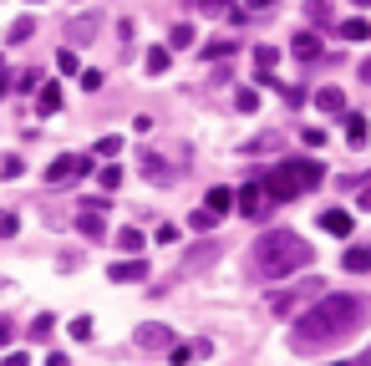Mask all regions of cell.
I'll use <instances>...</instances> for the list:
<instances>
[{
	"instance_id": "1f68e13d",
	"label": "cell",
	"mask_w": 371,
	"mask_h": 366,
	"mask_svg": "<svg viewBox=\"0 0 371 366\" xmlns=\"http://www.w3.org/2000/svg\"><path fill=\"white\" fill-rule=\"evenodd\" d=\"M31 31H36V21H31V16L10 21V46H21V41H25V36H31Z\"/></svg>"
},
{
	"instance_id": "8fae6325",
	"label": "cell",
	"mask_w": 371,
	"mask_h": 366,
	"mask_svg": "<svg viewBox=\"0 0 371 366\" xmlns=\"http://www.w3.org/2000/svg\"><path fill=\"white\" fill-rule=\"evenodd\" d=\"M290 51H295L300 61H321V56H326V46H321V36H315V31H295Z\"/></svg>"
},
{
	"instance_id": "484cf974",
	"label": "cell",
	"mask_w": 371,
	"mask_h": 366,
	"mask_svg": "<svg viewBox=\"0 0 371 366\" xmlns=\"http://www.w3.org/2000/svg\"><path fill=\"white\" fill-rule=\"evenodd\" d=\"M234 107L239 112H260V87H239L234 92Z\"/></svg>"
},
{
	"instance_id": "9a60e30c",
	"label": "cell",
	"mask_w": 371,
	"mask_h": 366,
	"mask_svg": "<svg viewBox=\"0 0 371 366\" xmlns=\"http://www.w3.org/2000/svg\"><path fill=\"white\" fill-rule=\"evenodd\" d=\"M341 265H346L351 274H366L371 270V244H351V250L341 255Z\"/></svg>"
},
{
	"instance_id": "4fadbf2b",
	"label": "cell",
	"mask_w": 371,
	"mask_h": 366,
	"mask_svg": "<svg viewBox=\"0 0 371 366\" xmlns=\"http://www.w3.org/2000/svg\"><path fill=\"white\" fill-rule=\"evenodd\" d=\"M346 142H351V148H366V142H371V122L361 112H346Z\"/></svg>"
},
{
	"instance_id": "2e32d148",
	"label": "cell",
	"mask_w": 371,
	"mask_h": 366,
	"mask_svg": "<svg viewBox=\"0 0 371 366\" xmlns=\"http://www.w3.org/2000/svg\"><path fill=\"white\" fill-rule=\"evenodd\" d=\"M203 208H209L214 219H224L229 208H234V193H229V189H209V193H203Z\"/></svg>"
},
{
	"instance_id": "277c9868",
	"label": "cell",
	"mask_w": 371,
	"mask_h": 366,
	"mask_svg": "<svg viewBox=\"0 0 371 366\" xmlns=\"http://www.w3.org/2000/svg\"><path fill=\"white\" fill-rule=\"evenodd\" d=\"M82 173H92V158H82V153H61V158L46 163V183H51V189H56V183L82 178Z\"/></svg>"
},
{
	"instance_id": "ba28073f",
	"label": "cell",
	"mask_w": 371,
	"mask_h": 366,
	"mask_svg": "<svg viewBox=\"0 0 371 366\" xmlns=\"http://www.w3.org/2000/svg\"><path fill=\"white\" fill-rule=\"evenodd\" d=\"M76 234H82V239H92V244H102V239H107V219H102V208H92V204H87L82 214H76Z\"/></svg>"
},
{
	"instance_id": "6da1fadb",
	"label": "cell",
	"mask_w": 371,
	"mask_h": 366,
	"mask_svg": "<svg viewBox=\"0 0 371 366\" xmlns=\"http://www.w3.org/2000/svg\"><path fill=\"white\" fill-rule=\"evenodd\" d=\"M366 310L371 305L361 295H351V290H321L315 305L295 316L290 346H295V351H326V346L346 341V336H356V325L366 321Z\"/></svg>"
},
{
	"instance_id": "836d02e7",
	"label": "cell",
	"mask_w": 371,
	"mask_h": 366,
	"mask_svg": "<svg viewBox=\"0 0 371 366\" xmlns=\"http://www.w3.org/2000/svg\"><path fill=\"white\" fill-rule=\"evenodd\" d=\"M76 76H82V92H102V72L97 67H82Z\"/></svg>"
},
{
	"instance_id": "603a6c76",
	"label": "cell",
	"mask_w": 371,
	"mask_h": 366,
	"mask_svg": "<svg viewBox=\"0 0 371 366\" xmlns=\"http://www.w3.org/2000/svg\"><path fill=\"white\" fill-rule=\"evenodd\" d=\"M143 244H148V239H143V234H137L133 224H127V229H117V250H127V255H143Z\"/></svg>"
},
{
	"instance_id": "44dd1931",
	"label": "cell",
	"mask_w": 371,
	"mask_h": 366,
	"mask_svg": "<svg viewBox=\"0 0 371 366\" xmlns=\"http://www.w3.org/2000/svg\"><path fill=\"white\" fill-rule=\"evenodd\" d=\"M305 16L315 25H336V6H330V0H305Z\"/></svg>"
},
{
	"instance_id": "f5cc1de1",
	"label": "cell",
	"mask_w": 371,
	"mask_h": 366,
	"mask_svg": "<svg viewBox=\"0 0 371 366\" xmlns=\"http://www.w3.org/2000/svg\"><path fill=\"white\" fill-rule=\"evenodd\" d=\"M31 6H41V0H31Z\"/></svg>"
},
{
	"instance_id": "f907efd6",
	"label": "cell",
	"mask_w": 371,
	"mask_h": 366,
	"mask_svg": "<svg viewBox=\"0 0 371 366\" xmlns=\"http://www.w3.org/2000/svg\"><path fill=\"white\" fill-rule=\"evenodd\" d=\"M351 6H371V0H351Z\"/></svg>"
},
{
	"instance_id": "8992f818",
	"label": "cell",
	"mask_w": 371,
	"mask_h": 366,
	"mask_svg": "<svg viewBox=\"0 0 371 366\" xmlns=\"http://www.w3.org/2000/svg\"><path fill=\"white\" fill-rule=\"evenodd\" d=\"M133 341L143 346V351H163V346H173V325L148 321V325H137V331H133Z\"/></svg>"
},
{
	"instance_id": "f35d334b",
	"label": "cell",
	"mask_w": 371,
	"mask_h": 366,
	"mask_svg": "<svg viewBox=\"0 0 371 366\" xmlns=\"http://www.w3.org/2000/svg\"><path fill=\"white\" fill-rule=\"evenodd\" d=\"M16 229H21L16 214H0V239H16Z\"/></svg>"
},
{
	"instance_id": "8d00e7d4",
	"label": "cell",
	"mask_w": 371,
	"mask_h": 366,
	"mask_svg": "<svg viewBox=\"0 0 371 366\" xmlns=\"http://www.w3.org/2000/svg\"><path fill=\"white\" fill-rule=\"evenodd\" d=\"M56 72H82V61H76V51H56Z\"/></svg>"
},
{
	"instance_id": "d6a6232c",
	"label": "cell",
	"mask_w": 371,
	"mask_h": 366,
	"mask_svg": "<svg viewBox=\"0 0 371 366\" xmlns=\"http://www.w3.org/2000/svg\"><path fill=\"white\" fill-rule=\"evenodd\" d=\"M97 31V16H76L71 25H67V36H76V41H82V36H92Z\"/></svg>"
},
{
	"instance_id": "5b68a950",
	"label": "cell",
	"mask_w": 371,
	"mask_h": 366,
	"mask_svg": "<svg viewBox=\"0 0 371 366\" xmlns=\"http://www.w3.org/2000/svg\"><path fill=\"white\" fill-rule=\"evenodd\" d=\"M321 290H326V280H300L295 290H275V295H270V310H275V316H290V310H295V305H300L305 295L315 300Z\"/></svg>"
},
{
	"instance_id": "7c38bea8",
	"label": "cell",
	"mask_w": 371,
	"mask_h": 366,
	"mask_svg": "<svg viewBox=\"0 0 371 366\" xmlns=\"http://www.w3.org/2000/svg\"><path fill=\"white\" fill-rule=\"evenodd\" d=\"M143 178L148 183H173L178 168H168V158H158V153H143Z\"/></svg>"
},
{
	"instance_id": "5bb4252c",
	"label": "cell",
	"mask_w": 371,
	"mask_h": 366,
	"mask_svg": "<svg viewBox=\"0 0 371 366\" xmlns=\"http://www.w3.org/2000/svg\"><path fill=\"white\" fill-rule=\"evenodd\" d=\"M315 107L330 112V117H336V112H346V92H341V87H321V92H315Z\"/></svg>"
},
{
	"instance_id": "f546056e",
	"label": "cell",
	"mask_w": 371,
	"mask_h": 366,
	"mask_svg": "<svg viewBox=\"0 0 371 366\" xmlns=\"http://www.w3.org/2000/svg\"><path fill=\"white\" fill-rule=\"evenodd\" d=\"M275 61H280L275 46H254V67H260V72H275Z\"/></svg>"
},
{
	"instance_id": "7bdbcfd3",
	"label": "cell",
	"mask_w": 371,
	"mask_h": 366,
	"mask_svg": "<svg viewBox=\"0 0 371 366\" xmlns=\"http://www.w3.org/2000/svg\"><path fill=\"white\" fill-rule=\"evenodd\" d=\"M36 82H41V76H36V72H25V76H16L10 87H16V92H36Z\"/></svg>"
},
{
	"instance_id": "681fc988",
	"label": "cell",
	"mask_w": 371,
	"mask_h": 366,
	"mask_svg": "<svg viewBox=\"0 0 371 366\" xmlns=\"http://www.w3.org/2000/svg\"><path fill=\"white\" fill-rule=\"evenodd\" d=\"M356 72H361V82H371V56L361 61V67H356Z\"/></svg>"
},
{
	"instance_id": "ee69618b",
	"label": "cell",
	"mask_w": 371,
	"mask_h": 366,
	"mask_svg": "<svg viewBox=\"0 0 371 366\" xmlns=\"http://www.w3.org/2000/svg\"><path fill=\"white\" fill-rule=\"evenodd\" d=\"M0 366H31V356H25V351H5V361Z\"/></svg>"
},
{
	"instance_id": "30bf717a",
	"label": "cell",
	"mask_w": 371,
	"mask_h": 366,
	"mask_svg": "<svg viewBox=\"0 0 371 366\" xmlns=\"http://www.w3.org/2000/svg\"><path fill=\"white\" fill-rule=\"evenodd\" d=\"M351 224H356L351 208H321V229H326V234H336V239H346Z\"/></svg>"
},
{
	"instance_id": "c3c4849f",
	"label": "cell",
	"mask_w": 371,
	"mask_h": 366,
	"mask_svg": "<svg viewBox=\"0 0 371 366\" xmlns=\"http://www.w3.org/2000/svg\"><path fill=\"white\" fill-rule=\"evenodd\" d=\"M265 6H275V0H245V10H265Z\"/></svg>"
},
{
	"instance_id": "3957f363",
	"label": "cell",
	"mask_w": 371,
	"mask_h": 366,
	"mask_svg": "<svg viewBox=\"0 0 371 366\" xmlns=\"http://www.w3.org/2000/svg\"><path fill=\"white\" fill-rule=\"evenodd\" d=\"M260 189H265V199L270 204H290L300 193V173H295V163H280L275 173H265L260 178Z\"/></svg>"
},
{
	"instance_id": "9c48e42d",
	"label": "cell",
	"mask_w": 371,
	"mask_h": 366,
	"mask_svg": "<svg viewBox=\"0 0 371 366\" xmlns=\"http://www.w3.org/2000/svg\"><path fill=\"white\" fill-rule=\"evenodd\" d=\"M107 280H112V285H127V280H148V265H143L137 255H127V259H117V265L107 270Z\"/></svg>"
},
{
	"instance_id": "7a4b0ae2",
	"label": "cell",
	"mask_w": 371,
	"mask_h": 366,
	"mask_svg": "<svg viewBox=\"0 0 371 366\" xmlns=\"http://www.w3.org/2000/svg\"><path fill=\"white\" fill-rule=\"evenodd\" d=\"M315 265V244H305L295 229H270L254 239V255H249V270L254 280H290L295 270H311Z\"/></svg>"
},
{
	"instance_id": "f6af8a7d",
	"label": "cell",
	"mask_w": 371,
	"mask_h": 366,
	"mask_svg": "<svg viewBox=\"0 0 371 366\" xmlns=\"http://www.w3.org/2000/svg\"><path fill=\"white\" fill-rule=\"evenodd\" d=\"M10 341H16V325H10L5 316H0V346H10Z\"/></svg>"
},
{
	"instance_id": "d6986e66",
	"label": "cell",
	"mask_w": 371,
	"mask_h": 366,
	"mask_svg": "<svg viewBox=\"0 0 371 366\" xmlns=\"http://www.w3.org/2000/svg\"><path fill=\"white\" fill-rule=\"evenodd\" d=\"M295 173H300V193H305V189H315V183L326 178V168L315 163V158H300V163H295Z\"/></svg>"
},
{
	"instance_id": "bcb514c9",
	"label": "cell",
	"mask_w": 371,
	"mask_h": 366,
	"mask_svg": "<svg viewBox=\"0 0 371 366\" xmlns=\"http://www.w3.org/2000/svg\"><path fill=\"white\" fill-rule=\"evenodd\" d=\"M356 208H366V214H371V183L361 189V199H356Z\"/></svg>"
},
{
	"instance_id": "4dcf8cb0",
	"label": "cell",
	"mask_w": 371,
	"mask_h": 366,
	"mask_svg": "<svg viewBox=\"0 0 371 366\" xmlns=\"http://www.w3.org/2000/svg\"><path fill=\"white\" fill-rule=\"evenodd\" d=\"M117 153H122V138H117V133L97 138V158H117Z\"/></svg>"
},
{
	"instance_id": "816d5d0a",
	"label": "cell",
	"mask_w": 371,
	"mask_h": 366,
	"mask_svg": "<svg viewBox=\"0 0 371 366\" xmlns=\"http://www.w3.org/2000/svg\"><path fill=\"white\" fill-rule=\"evenodd\" d=\"M0 76H5V56H0Z\"/></svg>"
},
{
	"instance_id": "f1b7e54d",
	"label": "cell",
	"mask_w": 371,
	"mask_h": 366,
	"mask_svg": "<svg viewBox=\"0 0 371 366\" xmlns=\"http://www.w3.org/2000/svg\"><path fill=\"white\" fill-rule=\"evenodd\" d=\"M67 331L76 336V341H92V331H97V321H92V316H76V321L67 325Z\"/></svg>"
},
{
	"instance_id": "e575fe53",
	"label": "cell",
	"mask_w": 371,
	"mask_h": 366,
	"mask_svg": "<svg viewBox=\"0 0 371 366\" xmlns=\"http://www.w3.org/2000/svg\"><path fill=\"white\" fill-rule=\"evenodd\" d=\"M270 148H280V133H260L249 142V153H270Z\"/></svg>"
},
{
	"instance_id": "e0dca14e",
	"label": "cell",
	"mask_w": 371,
	"mask_h": 366,
	"mask_svg": "<svg viewBox=\"0 0 371 366\" xmlns=\"http://www.w3.org/2000/svg\"><path fill=\"white\" fill-rule=\"evenodd\" d=\"M199 41V31H194V21H178L173 31H168V51H188Z\"/></svg>"
},
{
	"instance_id": "74e56055",
	"label": "cell",
	"mask_w": 371,
	"mask_h": 366,
	"mask_svg": "<svg viewBox=\"0 0 371 366\" xmlns=\"http://www.w3.org/2000/svg\"><path fill=\"white\" fill-rule=\"evenodd\" d=\"M229 51H234V41H209V46H203V61H214V56H229Z\"/></svg>"
},
{
	"instance_id": "cb8c5ba5",
	"label": "cell",
	"mask_w": 371,
	"mask_h": 366,
	"mask_svg": "<svg viewBox=\"0 0 371 366\" xmlns=\"http://www.w3.org/2000/svg\"><path fill=\"white\" fill-rule=\"evenodd\" d=\"M209 259H219V244H214V239H203L199 250L188 255V270H203V265H209Z\"/></svg>"
},
{
	"instance_id": "7dc6e473",
	"label": "cell",
	"mask_w": 371,
	"mask_h": 366,
	"mask_svg": "<svg viewBox=\"0 0 371 366\" xmlns=\"http://www.w3.org/2000/svg\"><path fill=\"white\" fill-rule=\"evenodd\" d=\"M46 366H71V361L61 356V351H51V356H46Z\"/></svg>"
},
{
	"instance_id": "d590c367",
	"label": "cell",
	"mask_w": 371,
	"mask_h": 366,
	"mask_svg": "<svg viewBox=\"0 0 371 366\" xmlns=\"http://www.w3.org/2000/svg\"><path fill=\"white\" fill-rule=\"evenodd\" d=\"M21 173H25V163H21V158H5V163H0V178H5V183H16Z\"/></svg>"
},
{
	"instance_id": "d4e9b609",
	"label": "cell",
	"mask_w": 371,
	"mask_h": 366,
	"mask_svg": "<svg viewBox=\"0 0 371 366\" xmlns=\"http://www.w3.org/2000/svg\"><path fill=\"white\" fill-rule=\"evenodd\" d=\"M36 102H41V112H61V87H56V82H46L41 92H36Z\"/></svg>"
},
{
	"instance_id": "4316f807",
	"label": "cell",
	"mask_w": 371,
	"mask_h": 366,
	"mask_svg": "<svg viewBox=\"0 0 371 366\" xmlns=\"http://www.w3.org/2000/svg\"><path fill=\"white\" fill-rule=\"evenodd\" d=\"M97 183H102V193H112V189L122 183V168H117V163H102V168H97Z\"/></svg>"
},
{
	"instance_id": "ffe728a7",
	"label": "cell",
	"mask_w": 371,
	"mask_h": 366,
	"mask_svg": "<svg viewBox=\"0 0 371 366\" xmlns=\"http://www.w3.org/2000/svg\"><path fill=\"white\" fill-rule=\"evenodd\" d=\"M51 331H56V316H36L31 325H25V341L41 346V341H51Z\"/></svg>"
},
{
	"instance_id": "ab89813d",
	"label": "cell",
	"mask_w": 371,
	"mask_h": 366,
	"mask_svg": "<svg viewBox=\"0 0 371 366\" xmlns=\"http://www.w3.org/2000/svg\"><path fill=\"white\" fill-rule=\"evenodd\" d=\"M178 239H183V229H178V224H163L158 229V244H178Z\"/></svg>"
},
{
	"instance_id": "83f0119b",
	"label": "cell",
	"mask_w": 371,
	"mask_h": 366,
	"mask_svg": "<svg viewBox=\"0 0 371 366\" xmlns=\"http://www.w3.org/2000/svg\"><path fill=\"white\" fill-rule=\"evenodd\" d=\"M214 224H219V219H214L209 208H194V214H188V229H194V234H209Z\"/></svg>"
},
{
	"instance_id": "7402d4cb",
	"label": "cell",
	"mask_w": 371,
	"mask_h": 366,
	"mask_svg": "<svg viewBox=\"0 0 371 366\" xmlns=\"http://www.w3.org/2000/svg\"><path fill=\"white\" fill-rule=\"evenodd\" d=\"M336 31H341V41H366V36H371V25L351 16V21H341V25H336Z\"/></svg>"
},
{
	"instance_id": "52a82bcc",
	"label": "cell",
	"mask_w": 371,
	"mask_h": 366,
	"mask_svg": "<svg viewBox=\"0 0 371 366\" xmlns=\"http://www.w3.org/2000/svg\"><path fill=\"white\" fill-rule=\"evenodd\" d=\"M239 214H245V219H265V214H270V199H265L260 178H254V183H245V189H239Z\"/></svg>"
},
{
	"instance_id": "60d3db41",
	"label": "cell",
	"mask_w": 371,
	"mask_h": 366,
	"mask_svg": "<svg viewBox=\"0 0 371 366\" xmlns=\"http://www.w3.org/2000/svg\"><path fill=\"white\" fill-rule=\"evenodd\" d=\"M188 356H194V346H168V361L173 366H188Z\"/></svg>"
},
{
	"instance_id": "ac0fdd59",
	"label": "cell",
	"mask_w": 371,
	"mask_h": 366,
	"mask_svg": "<svg viewBox=\"0 0 371 366\" xmlns=\"http://www.w3.org/2000/svg\"><path fill=\"white\" fill-rule=\"evenodd\" d=\"M168 61H173V51H168V46H148L143 72H148V76H163V72H168Z\"/></svg>"
},
{
	"instance_id": "b9f144b4",
	"label": "cell",
	"mask_w": 371,
	"mask_h": 366,
	"mask_svg": "<svg viewBox=\"0 0 371 366\" xmlns=\"http://www.w3.org/2000/svg\"><path fill=\"white\" fill-rule=\"evenodd\" d=\"M300 138H305V148H321V142H326V127H305Z\"/></svg>"
}]
</instances>
